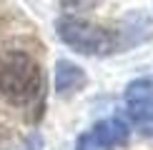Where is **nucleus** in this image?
<instances>
[{"instance_id": "obj_3", "label": "nucleus", "mask_w": 153, "mask_h": 150, "mask_svg": "<svg viewBox=\"0 0 153 150\" xmlns=\"http://www.w3.org/2000/svg\"><path fill=\"white\" fill-rule=\"evenodd\" d=\"M128 140V125L123 118H108L100 120L88 135L80 138L78 150H111L116 145H123Z\"/></svg>"}, {"instance_id": "obj_7", "label": "nucleus", "mask_w": 153, "mask_h": 150, "mask_svg": "<svg viewBox=\"0 0 153 150\" xmlns=\"http://www.w3.org/2000/svg\"><path fill=\"white\" fill-rule=\"evenodd\" d=\"M95 3L98 0H60L63 10H68V12H85V10L95 8Z\"/></svg>"}, {"instance_id": "obj_5", "label": "nucleus", "mask_w": 153, "mask_h": 150, "mask_svg": "<svg viewBox=\"0 0 153 150\" xmlns=\"http://www.w3.org/2000/svg\"><path fill=\"white\" fill-rule=\"evenodd\" d=\"M128 120L143 135H153V98L128 103Z\"/></svg>"}, {"instance_id": "obj_2", "label": "nucleus", "mask_w": 153, "mask_h": 150, "mask_svg": "<svg viewBox=\"0 0 153 150\" xmlns=\"http://www.w3.org/2000/svg\"><path fill=\"white\" fill-rule=\"evenodd\" d=\"M58 38L68 48L83 55H108L116 48V38L108 33L105 28L78 18H63L58 20Z\"/></svg>"}, {"instance_id": "obj_4", "label": "nucleus", "mask_w": 153, "mask_h": 150, "mask_svg": "<svg viewBox=\"0 0 153 150\" xmlns=\"http://www.w3.org/2000/svg\"><path fill=\"white\" fill-rule=\"evenodd\" d=\"M85 85V73L71 60H58L55 62V93L58 95H71L78 93Z\"/></svg>"}, {"instance_id": "obj_1", "label": "nucleus", "mask_w": 153, "mask_h": 150, "mask_svg": "<svg viewBox=\"0 0 153 150\" xmlns=\"http://www.w3.org/2000/svg\"><path fill=\"white\" fill-rule=\"evenodd\" d=\"M40 65L33 50L18 38L0 40V100L28 105L40 93Z\"/></svg>"}, {"instance_id": "obj_6", "label": "nucleus", "mask_w": 153, "mask_h": 150, "mask_svg": "<svg viewBox=\"0 0 153 150\" xmlns=\"http://www.w3.org/2000/svg\"><path fill=\"white\" fill-rule=\"evenodd\" d=\"M153 98V80L141 78V80H133V83L126 88V100L133 103V100H151Z\"/></svg>"}]
</instances>
